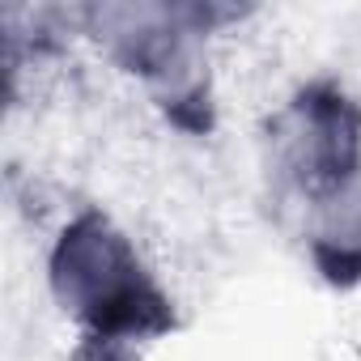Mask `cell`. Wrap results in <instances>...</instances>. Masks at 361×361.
I'll return each mask as SVG.
<instances>
[{"label": "cell", "instance_id": "2", "mask_svg": "<svg viewBox=\"0 0 361 361\" xmlns=\"http://www.w3.org/2000/svg\"><path fill=\"white\" fill-rule=\"evenodd\" d=\"M361 170V115L348 98L310 90L268 123V174L302 204Z\"/></svg>", "mask_w": 361, "mask_h": 361}, {"label": "cell", "instance_id": "1", "mask_svg": "<svg viewBox=\"0 0 361 361\" xmlns=\"http://www.w3.org/2000/svg\"><path fill=\"white\" fill-rule=\"evenodd\" d=\"M47 289L56 306L98 340H136L161 327L166 298L136 243L102 213L64 221L47 251Z\"/></svg>", "mask_w": 361, "mask_h": 361}, {"label": "cell", "instance_id": "3", "mask_svg": "<svg viewBox=\"0 0 361 361\" xmlns=\"http://www.w3.org/2000/svg\"><path fill=\"white\" fill-rule=\"evenodd\" d=\"M306 243L331 276L361 272V170L306 200Z\"/></svg>", "mask_w": 361, "mask_h": 361}, {"label": "cell", "instance_id": "4", "mask_svg": "<svg viewBox=\"0 0 361 361\" xmlns=\"http://www.w3.org/2000/svg\"><path fill=\"white\" fill-rule=\"evenodd\" d=\"M73 361H136V357H132V344H128V340H98V336H85V344L77 348Z\"/></svg>", "mask_w": 361, "mask_h": 361}]
</instances>
